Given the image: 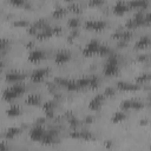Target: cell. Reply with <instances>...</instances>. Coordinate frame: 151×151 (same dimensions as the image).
<instances>
[{
	"mask_svg": "<svg viewBox=\"0 0 151 151\" xmlns=\"http://www.w3.org/2000/svg\"><path fill=\"white\" fill-rule=\"evenodd\" d=\"M40 100H41V98H40L39 94H37V93H31V94H28V96L26 97L25 103L28 104V105H38V104L40 103Z\"/></svg>",
	"mask_w": 151,
	"mask_h": 151,
	"instance_id": "cell-18",
	"label": "cell"
},
{
	"mask_svg": "<svg viewBox=\"0 0 151 151\" xmlns=\"http://www.w3.org/2000/svg\"><path fill=\"white\" fill-rule=\"evenodd\" d=\"M7 44H8V41H7L5 38H2V39H1V45H0V48H1V52H2V53L5 52V50H6V47H7Z\"/></svg>",
	"mask_w": 151,
	"mask_h": 151,
	"instance_id": "cell-32",
	"label": "cell"
},
{
	"mask_svg": "<svg viewBox=\"0 0 151 151\" xmlns=\"http://www.w3.org/2000/svg\"><path fill=\"white\" fill-rule=\"evenodd\" d=\"M99 84V79L97 76H92L90 77V87H97Z\"/></svg>",
	"mask_w": 151,
	"mask_h": 151,
	"instance_id": "cell-29",
	"label": "cell"
},
{
	"mask_svg": "<svg viewBox=\"0 0 151 151\" xmlns=\"http://www.w3.org/2000/svg\"><path fill=\"white\" fill-rule=\"evenodd\" d=\"M125 118H126V113H125L124 111H117V112H114L113 116L111 117V120H112V123H120V122H123Z\"/></svg>",
	"mask_w": 151,
	"mask_h": 151,
	"instance_id": "cell-21",
	"label": "cell"
},
{
	"mask_svg": "<svg viewBox=\"0 0 151 151\" xmlns=\"http://www.w3.org/2000/svg\"><path fill=\"white\" fill-rule=\"evenodd\" d=\"M20 133H21V129H20V127L12 126V127H9V129L6 130L5 137H6L7 139H12V138H14L15 136H18V134H20Z\"/></svg>",
	"mask_w": 151,
	"mask_h": 151,
	"instance_id": "cell-19",
	"label": "cell"
},
{
	"mask_svg": "<svg viewBox=\"0 0 151 151\" xmlns=\"http://www.w3.org/2000/svg\"><path fill=\"white\" fill-rule=\"evenodd\" d=\"M45 133H46V130L44 129V126L37 124L34 127L31 129V131H29V138L33 139V140H35V142H41L42 140V137L45 136Z\"/></svg>",
	"mask_w": 151,
	"mask_h": 151,
	"instance_id": "cell-6",
	"label": "cell"
},
{
	"mask_svg": "<svg viewBox=\"0 0 151 151\" xmlns=\"http://www.w3.org/2000/svg\"><path fill=\"white\" fill-rule=\"evenodd\" d=\"M147 59V55L146 54H140V55H138V60L139 61H144V60H146Z\"/></svg>",
	"mask_w": 151,
	"mask_h": 151,
	"instance_id": "cell-36",
	"label": "cell"
},
{
	"mask_svg": "<svg viewBox=\"0 0 151 151\" xmlns=\"http://www.w3.org/2000/svg\"><path fill=\"white\" fill-rule=\"evenodd\" d=\"M100 42L97 40V39H91L86 45L85 47L83 48V54L86 55V57H91L93 54H98V51H99V47H100Z\"/></svg>",
	"mask_w": 151,
	"mask_h": 151,
	"instance_id": "cell-3",
	"label": "cell"
},
{
	"mask_svg": "<svg viewBox=\"0 0 151 151\" xmlns=\"http://www.w3.org/2000/svg\"><path fill=\"white\" fill-rule=\"evenodd\" d=\"M26 77V74L24 72H20V71H9L8 73H6L5 76V80L7 83H11L12 85L13 84H18V83H21V80Z\"/></svg>",
	"mask_w": 151,
	"mask_h": 151,
	"instance_id": "cell-5",
	"label": "cell"
},
{
	"mask_svg": "<svg viewBox=\"0 0 151 151\" xmlns=\"http://www.w3.org/2000/svg\"><path fill=\"white\" fill-rule=\"evenodd\" d=\"M14 25L15 26H28V21L27 20H24V19H19V20H15L14 21Z\"/></svg>",
	"mask_w": 151,
	"mask_h": 151,
	"instance_id": "cell-30",
	"label": "cell"
},
{
	"mask_svg": "<svg viewBox=\"0 0 151 151\" xmlns=\"http://www.w3.org/2000/svg\"><path fill=\"white\" fill-rule=\"evenodd\" d=\"M77 34H78V31H77V29H72V32H71V34L68 35V39H70V40H72V39H74V38L77 37Z\"/></svg>",
	"mask_w": 151,
	"mask_h": 151,
	"instance_id": "cell-33",
	"label": "cell"
},
{
	"mask_svg": "<svg viewBox=\"0 0 151 151\" xmlns=\"http://www.w3.org/2000/svg\"><path fill=\"white\" fill-rule=\"evenodd\" d=\"M151 45V37L150 35H142L138 38V40L136 41L134 44V47L137 50H143V48H146L147 46Z\"/></svg>",
	"mask_w": 151,
	"mask_h": 151,
	"instance_id": "cell-12",
	"label": "cell"
},
{
	"mask_svg": "<svg viewBox=\"0 0 151 151\" xmlns=\"http://www.w3.org/2000/svg\"><path fill=\"white\" fill-rule=\"evenodd\" d=\"M113 94H114L113 87H106V88H105V91H104V96H105V97H111V96H113Z\"/></svg>",
	"mask_w": 151,
	"mask_h": 151,
	"instance_id": "cell-31",
	"label": "cell"
},
{
	"mask_svg": "<svg viewBox=\"0 0 151 151\" xmlns=\"http://www.w3.org/2000/svg\"><path fill=\"white\" fill-rule=\"evenodd\" d=\"M42 109H44L46 116L52 117V116H53V111H54V109H55V101H54V100H48V101H46V103L42 105Z\"/></svg>",
	"mask_w": 151,
	"mask_h": 151,
	"instance_id": "cell-17",
	"label": "cell"
},
{
	"mask_svg": "<svg viewBox=\"0 0 151 151\" xmlns=\"http://www.w3.org/2000/svg\"><path fill=\"white\" fill-rule=\"evenodd\" d=\"M149 80H151V73H149Z\"/></svg>",
	"mask_w": 151,
	"mask_h": 151,
	"instance_id": "cell-38",
	"label": "cell"
},
{
	"mask_svg": "<svg viewBox=\"0 0 151 151\" xmlns=\"http://www.w3.org/2000/svg\"><path fill=\"white\" fill-rule=\"evenodd\" d=\"M112 52H111V48L107 46V45H100V47H99V51H98V54L99 55H104V57H106V55H110Z\"/></svg>",
	"mask_w": 151,
	"mask_h": 151,
	"instance_id": "cell-23",
	"label": "cell"
},
{
	"mask_svg": "<svg viewBox=\"0 0 151 151\" xmlns=\"http://www.w3.org/2000/svg\"><path fill=\"white\" fill-rule=\"evenodd\" d=\"M103 72L105 76H109V77L116 76L119 72V58L117 54L111 53L107 57V60H106L104 68H103Z\"/></svg>",
	"mask_w": 151,
	"mask_h": 151,
	"instance_id": "cell-1",
	"label": "cell"
},
{
	"mask_svg": "<svg viewBox=\"0 0 151 151\" xmlns=\"http://www.w3.org/2000/svg\"><path fill=\"white\" fill-rule=\"evenodd\" d=\"M127 8H129L127 2L122 1V0L116 1L114 5H113V12H114L116 14H123L125 11H127Z\"/></svg>",
	"mask_w": 151,
	"mask_h": 151,
	"instance_id": "cell-13",
	"label": "cell"
},
{
	"mask_svg": "<svg viewBox=\"0 0 151 151\" xmlns=\"http://www.w3.org/2000/svg\"><path fill=\"white\" fill-rule=\"evenodd\" d=\"M127 5H129V7L136 8V9H138V11H140V9L143 11L144 8H146V7H147L149 2H147V1H145V0H133V1L127 2Z\"/></svg>",
	"mask_w": 151,
	"mask_h": 151,
	"instance_id": "cell-15",
	"label": "cell"
},
{
	"mask_svg": "<svg viewBox=\"0 0 151 151\" xmlns=\"http://www.w3.org/2000/svg\"><path fill=\"white\" fill-rule=\"evenodd\" d=\"M67 25L72 28V29H77L78 26H79V19L77 17H72L67 20Z\"/></svg>",
	"mask_w": 151,
	"mask_h": 151,
	"instance_id": "cell-25",
	"label": "cell"
},
{
	"mask_svg": "<svg viewBox=\"0 0 151 151\" xmlns=\"http://www.w3.org/2000/svg\"><path fill=\"white\" fill-rule=\"evenodd\" d=\"M100 4H101L100 0H92V1H90V5H100Z\"/></svg>",
	"mask_w": 151,
	"mask_h": 151,
	"instance_id": "cell-37",
	"label": "cell"
},
{
	"mask_svg": "<svg viewBox=\"0 0 151 151\" xmlns=\"http://www.w3.org/2000/svg\"><path fill=\"white\" fill-rule=\"evenodd\" d=\"M120 107H122L123 110H129V109H132V99H126V100L122 101Z\"/></svg>",
	"mask_w": 151,
	"mask_h": 151,
	"instance_id": "cell-27",
	"label": "cell"
},
{
	"mask_svg": "<svg viewBox=\"0 0 151 151\" xmlns=\"http://www.w3.org/2000/svg\"><path fill=\"white\" fill-rule=\"evenodd\" d=\"M11 2L12 4H14V5H25V0H11Z\"/></svg>",
	"mask_w": 151,
	"mask_h": 151,
	"instance_id": "cell-35",
	"label": "cell"
},
{
	"mask_svg": "<svg viewBox=\"0 0 151 151\" xmlns=\"http://www.w3.org/2000/svg\"><path fill=\"white\" fill-rule=\"evenodd\" d=\"M65 13H66V8L63 7V6H58V7H55V8L53 9L52 15H53L54 18H60V17H63Z\"/></svg>",
	"mask_w": 151,
	"mask_h": 151,
	"instance_id": "cell-22",
	"label": "cell"
},
{
	"mask_svg": "<svg viewBox=\"0 0 151 151\" xmlns=\"http://www.w3.org/2000/svg\"><path fill=\"white\" fill-rule=\"evenodd\" d=\"M106 26V21L101 20V19H88L85 21L84 27L87 29H92V31H100L104 29Z\"/></svg>",
	"mask_w": 151,
	"mask_h": 151,
	"instance_id": "cell-4",
	"label": "cell"
},
{
	"mask_svg": "<svg viewBox=\"0 0 151 151\" xmlns=\"http://www.w3.org/2000/svg\"><path fill=\"white\" fill-rule=\"evenodd\" d=\"M47 73H48V70H47V68H37V70H34V71L31 73L29 78H31L32 81L39 83V81H41V80L47 76Z\"/></svg>",
	"mask_w": 151,
	"mask_h": 151,
	"instance_id": "cell-8",
	"label": "cell"
},
{
	"mask_svg": "<svg viewBox=\"0 0 151 151\" xmlns=\"http://www.w3.org/2000/svg\"><path fill=\"white\" fill-rule=\"evenodd\" d=\"M25 91H26V87H25L24 84H21V83L13 84V85L8 86V87L4 91L2 97H4L5 100H7V101H12L13 99H15V98L19 97L20 94H22Z\"/></svg>",
	"mask_w": 151,
	"mask_h": 151,
	"instance_id": "cell-2",
	"label": "cell"
},
{
	"mask_svg": "<svg viewBox=\"0 0 151 151\" xmlns=\"http://www.w3.org/2000/svg\"><path fill=\"white\" fill-rule=\"evenodd\" d=\"M149 80V73H142V74H139L137 78H136V83L139 85V84H143V83H145V81H147Z\"/></svg>",
	"mask_w": 151,
	"mask_h": 151,
	"instance_id": "cell-26",
	"label": "cell"
},
{
	"mask_svg": "<svg viewBox=\"0 0 151 151\" xmlns=\"http://www.w3.org/2000/svg\"><path fill=\"white\" fill-rule=\"evenodd\" d=\"M21 112V109L19 105H15V104H12L8 106V109L6 110V113L8 117H15V116H19Z\"/></svg>",
	"mask_w": 151,
	"mask_h": 151,
	"instance_id": "cell-20",
	"label": "cell"
},
{
	"mask_svg": "<svg viewBox=\"0 0 151 151\" xmlns=\"http://www.w3.org/2000/svg\"><path fill=\"white\" fill-rule=\"evenodd\" d=\"M117 87L119 90H123V91H134L138 88V84H131L127 81H118Z\"/></svg>",
	"mask_w": 151,
	"mask_h": 151,
	"instance_id": "cell-14",
	"label": "cell"
},
{
	"mask_svg": "<svg viewBox=\"0 0 151 151\" xmlns=\"http://www.w3.org/2000/svg\"><path fill=\"white\" fill-rule=\"evenodd\" d=\"M77 84H78L79 88L90 86V77H81V78L77 79Z\"/></svg>",
	"mask_w": 151,
	"mask_h": 151,
	"instance_id": "cell-24",
	"label": "cell"
},
{
	"mask_svg": "<svg viewBox=\"0 0 151 151\" xmlns=\"http://www.w3.org/2000/svg\"><path fill=\"white\" fill-rule=\"evenodd\" d=\"M55 137H57V131H53V130L46 131L45 136L42 137L41 143H44V144H52L55 140Z\"/></svg>",
	"mask_w": 151,
	"mask_h": 151,
	"instance_id": "cell-16",
	"label": "cell"
},
{
	"mask_svg": "<svg viewBox=\"0 0 151 151\" xmlns=\"http://www.w3.org/2000/svg\"><path fill=\"white\" fill-rule=\"evenodd\" d=\"M80 5L78 4V2H72V4H70L68 5V9L71 11V12H80Z\"/></svg>",
	"mask_w": 151,
	"mask_h": 151,
	"instance_id": "cell-28",
	"label": "cell"
},
{
	"mask_svg": "<svg viewBox=\"0 0 151 151\" xmlns=\"http://www.w3.org/2000/svg\"><path fill=\"white\" fill-rule=\"evenodd\" d=\"M104 99H105L104 93L94 96V97L90 100V103H88V107H90L91 110H93V111L99 110V109H100V106H101V104H103V101H104Z\"/></svg>",
	"mask_w": 151,
	"mask_h": 151,
	"instance_id": "cell-9",
	"label": "cell"
},
{
	"mask_svg": "<svg viewBox=\"0 0 151 151\" xmlns=\"http://www.w3.org/2000/svg\"><path fill=\"white\" fill-rule=\"evenodd\" d=\"M54 34V27L50 26V25H46L44 28H41L38 33H37V39H46V38H50Z\"/></svg>",
	"mask_w": 151,
	"mask_h": 151,
	"instance_id": "cell-11",
	"label": "cell"
},
{
	"mask_svg": "<svg viewBox=\"0 0 151 151\" xmlns=\"http://www.w3.org/2000/svg\"><path fill=\"white\" fill-rule=\"evenodd\" d=\"M78 123H79V120H78L77 118H74V117H72V118L70 119V124H71L72 126H77Z\"/></svg>",
	"mask_w": 151,
	"mask_h": 151,
	"instance_id": "cell-34",
	"label": "cell"
},
{
	"mask_svg": "<svg viewBox=\"0 0 151 151\" xmlns=\"http://www.w3.org/2000/svg\"><path fill=\"white\" fill-rule=\"evenodd\" d=\"M70 59H71V53H70L68 51H65V50L57 52L55 55H54V61H55L57 64H59V65L67 63Z\"/></svg>",
	"mask_w": 151,
	"mask_h": 151,
	"instance_id": "cell-10",
	"label": "cell"
},
{
	"mask_svg": "<svg viewBox=\"0 0 151 151\" xmlns=\"http://www.w3.org/2000/svg\"><path fill=\"white\" fill-rule=\"evenodd\" d=\"M45 52L42 50H39V48H33L29 51L28 53V60L31 63H39L44 58H45Z\"/></svg>",
	"mask_w": 151,
	"mask_h": 151,
	"instance_id": "cell-7",
	"label": "cell"
}]
</instances>
